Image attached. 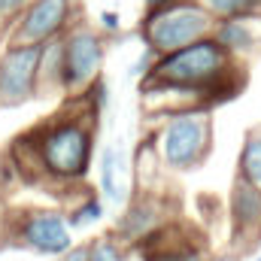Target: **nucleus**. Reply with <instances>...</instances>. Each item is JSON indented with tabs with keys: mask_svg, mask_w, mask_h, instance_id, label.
<instances>
[{
	"mask_svg": "<svg viewBox=\"0 0 261 261\" xmlns=\"http://www.w3.org/2000/svg\"><path fill=\"white\" fill-rule=\"evenodd\" d=\"M70 100L79 110H64L24 134V143L31 146L40 182L79 186L91 167L97 116L85 107L82 94H76Z\"/></svg>",
	"mask_w": 261,
	"mask_h": 261,
	"instance_id": "obj_1",
	"label": "nucleus"
},
{
	"mask_svg": "<svg viewBox=\"0 0 261 261\" xmlns=\"http://www.w3.org/2000/svg\"><path fill=\"white\" fill-rule=\"evenodd\" d=\"M143 79L161 82V85L197 88L206 107L237 97L246 85L243 64L234 61L213 37L195 40V43L164 52V55H155V61Z\"/></svg>",
	"mask_w": 261,
	"mask_h": 261,
	"instance_id": "obj_2",
	"label": "nucleus"
},
{
	"mask_svg": "<svg viewBox=\"0 0 261 261\" xmlns=\"http://www.w3.org/2000/svg\"><path fill=\"white\" fill-rule=\"evenodd\" d=\"M161 125L149 137L158 161L170 173L197 170L213 149V119L210 110H179L158 116Z\"/></svg>",
	"mask_w": 261,
	"mask_h": 261,
	"instance_id": "obj_3",
	"label": "nucleus"
},
{
	"mask_svg": "<svg viewBox=\"0 0 261 261\" xmlns=\"http://www.w3.org/2000/svg\"><path fill=\"white\" fill-rule=\"evenodd\" d=\"M213 24L216 21L203 12L197 0H173L158 9H146L140 21V40L155 55H164V52L182 49L195 40L210 37Z\"/></svg>",
	"mask_w": 261,
	"mask_h": 261,
	"instance_id": "obj_4",
	"label": "nucleus"
},
{
	"mask_svg": "<svg viewBox=\"0 0 261 261\" xmlns=\"http://www.w3.org/2000/svg\"><path fill=\"white\" fill-rule=\"evenodd\" d=\"M107 37L85 21H73L61 34V94L76 97L103 76Z\"/></svg>",
	"mask_w": 261,
	"mask_h": 261,
	"instance_id": "obj_5",
	"label": "nucleus"
},
{
	"mask_svg": "<svg viewBox=\"0 0 261 261\" xmlns=\"http://www.w3.org/2000/svg\"><path fill=\"white\" fill-rule=\"evenodd\" d=\"M6 225V237L21 246V249H31L37 255H52L58 258L61 252H67L76 240H73V231L67 225L64 210L58 206H31L18 216H6L3 219Z\"/></svg>",
	"mask_w": 261,
	"mask_h": 261,
	"instance_id": "obj_6",
	"label": "nucleus"
},
{
	"mask_svg": "<svg viewBox=\"0 0 261 261\" xmlns=\"http://www.w3.org/2000/svg\"><path fill=\"white\" fill-rule=\"evenodd\" d=\"M37 64L40 46L0 43V110H15L37 97Z\"/></svg>",
	"mask_w": 261,
	"mask_h": 261,
	"instance_id": "obj_7",
	"label": "nucleus"
},
{
	"mask_svg": "<svg viewBox=\"0 0 261 261\" xmlns=\"http://www.w3.org/2000/svg\"><path fill=\"white\" fill-rule=\"evenodd\" d=\"M76 21V0H34L6 31L3 43H46Z\"/></svg>",
	"mask_w": 261,
	"mask_h": 261,
	"instance_id": "obj_8",
	"label": "nucleus"
},
{
	"mask_svg": "<svg viewBox=\"0 0 261 261\" xmlns=\"http://www.w3.org/2000/svg\"><path fill=\"white\" fill-rule=\"evenodd\" d=\"M164 222H167V206L158 197V192H134V197L122 203V213L110 234L122 246H137L155 231H161Z\"/></svg>",
	"mask_w": 261,
	"mask_h": 261,
	"instance_id": "obj_9",
	"label": "nucleus"
},
{
	"mask_svg": "<svg viewBox=\"0 0 261 261\" xmlns=\"http://www.w3.org/2000/svg\"><path fill=\"white\" fill-rule=\"evenodd\" d=\"M228 222L237 243H246V246L261 243V189L249 186L240 176H234V186L228 195Z\"/></svg>",
	"mask_w": 261,
	"mask_h": 261,
	"instance_id": "obj_10",
	"label": "nucleus"
},
{
	"mask_svg": "<svg viewBox=\"0 0 261 261\" xmlns=\"http://www.w3.org/2000/svg\"><path fill=\"white\" fill-rule=\"evenodd\" d=\"M134 195V173L130 155L122 140L103 143L100 149V200L107 206H122Z\"/></svg>",
	"mask_w": 261,
	"mask_h": 261,
	"instance_id": "obj_11",
	"label": "nucleus"
},
{
	"mask_svg": "<svg viewBox=\"0 0 261 261\" xmlns=\"http://www.w3.org/2000/svg\"><path fill=\"white\" fill-rule=\"evenodd\" d=\"M234 61L240 58H249L261 49V15L252 18H222L213 24V34H210Z\"/></svg>",
	"mask_w": 261,
	"mask_h": 261,
	"instance_id": "obj_12",
	"label": "nucleus"
},
{
	"mask_svg": "<svg viewBox=\"0 0 261 261\" xmlns=\"http://www.w3.org/2000/svg\"><path fill=\"white\" fill-rule=\"evenodd\" d=\"M143 261H210L203 246H197L195 240H182V243H164L161 231H155L152 237H146L143 243Z\"/></svg>",
	"mask_w": 261,
	"mask_h": 261,
	"instance_id": "obj_13",
	"label": "nucleus"
},
{
	"mask_svg": "<svg viewBox=\"0 0 261 261\" xmlns=\"http://www.w3.org/2000/svg\"><path fill=\"white\" fill-rule=\"evenodd\" d=\"M61 91V37L40 43L37 64V97H52Z\"/></svg>",
	"mask_w": 261,
	"mask_h": 261,
	"instance_id": "obj_14",
	"label": "nucleus"
},
{
	"mask_svg": "<svg viewBox=\"0 0 261 261\" xmlns=\"http://www.w3.org/2000/svg\"><path fill=\"white\" fill-rule=\"evenodd\" d=\"M237 176L261 189V125L246 130V137H243L240 158H237Z\"/></svg>",
	"mask_w": 261,
	"mask_h": 261,
	"instance_id": "obj_15",
	"label": "nucleus"
},
{
	"mask_svg": "<svg viewBox=\"0 0 261 261\" xmlns=\"http://www.w3.org/2000/svg\"><path fill=\"white\" fill-rule=\"evenodd\" d=\"M64 216H67V225H70V231H79V228L97 225V222L107 216V203L100 200V195H91V192L85 189V195L76 200V206L64 210Z\"/></svg>",
	"mask_w": 261,
	"mask_h": 261,
	"instance_id": "obj_16",
	"label": "nucleus"
},
{
	"mask_svg": "<svg viewBox=\"0 0 261 261\" xmlns=\"http://www.w3.org/2000/svg\"><path fill=\"white\" fill-rule=\"evenodd\" d=\"M213 21L222 18H252L261 15V0H197Z\"/></svg>",
	"mask_w": 261,
	"mask_h": 261,
	"instance_id": "obj_17",
	"label": "nucleus"
},
{
	"mask_svg": "<svg viewBox=\"0 0 261 261\" xmlns=\"http://www.w3.org/2000/svg\"><path fill=\"white\" fill-rule=\"evenodd\" d=\"M88 261H128V249L113 234H100L88 240Z\"/></svg>",
	"mask_w": 261,
	"mask_h": 261,
	"instance_id": "obj_18",
	"label": "nucleus"
},
{
	"mask_svg": "<svg viewBox=\"0 0 261 261\" xmlns=\"http://www.w3.org/2000/svg\"><path fill=\"white\" fill-rule=\"evenodd\" d=\"M34 0H0V43L6 40V31L12 28V21L31 6Z\"/></svg>",
	"mask_w": 261,
	"mask_h": 261,
	"instance_id": "obj_19",
	"label": "nucleus"
},
{
	"mask_svg": "<svg viewBox=\"0 0 261 261\" xmlns=\"http://www.w3.org/2000/svg\"><path fill=\"white\" fill-rule=\"evenodd\" d=\"M97 31L110 40V37H119L122 34V15L116 12V9H103L100 15H97Z\"/></svg>",
	"mask_w": 261,
	"mask_h": 261,
	"instance_id": "obj_20",
	"label": "nucleus"
},
{
	"mask_svg": "<svg viewBox=\"0 0 261 261\" xmlns=\"http://www.w3.org/2000/svg\"><path fill=\"white\" fill-rule=\"evenodd\" d=\"M152 61H155V52L143 46V52H140V58L134 61V67H128V79H143V76L149 73V67H152Z\"/></svg>",
	"mask_w": 261,
	"mask_h": 261,
	"instance_id": "obj_21",
	"label": "nucleus"
},
{
	"mask_svg": "<svg viewBox=\"0 0 261 261\" xmlns=\"http://www.w3.org/2000/svg\"><path fill=\"white\" fill-rule=\"evenodd\" d=\"M58 261H88V243H73L67 252L58 255Z\"/></svg>",
	"mask_w": 261,
	"mask_h": 261,
	"instance_id": "obj_22",
	"label": "nucleus"
},
{
	"mask_svg": "<svg viewBox=\"0 0 261 261\" xmlns=\"http://www.w3.org/2000/svg\"><path fill=\"white\" fill-rule=\"evenodd\" d=\"M143 3H146V9H158V6H167L173 0H143Z\"/></svg>",
	"mask_w": 261,
	"mask_h": 261,
	"instance_id": "obj_23",
	"label": "nucleus"
},
{
	"mask_svg": "<svg viewBox=\"0 0 261 261\" xmlns=\"http://www.w3.org/2000/svg\"><path fill=\"white\" fill-rule=\"evenodd\" d=\"M252 261H261V252H258V255H255V258H252Z\"/></svg>",
	"mask_w": 261,
	"mask_h": 261,
	"instance_id": "obj_24",
	"label": "nucleus"
}]
</instances>
